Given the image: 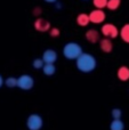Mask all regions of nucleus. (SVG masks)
I'll return each instance as SVG.
<instances>
[{"instance_id":"20","label":"nucleus","mask_w":129,"mask_h":130,"mask_svg":"<svg viewBox=\"0 0 129 130\" xmlns=\"http://www.w3.org/2000/svg\"><path fill=\"white\" fill-rule=\"evenodd\" d=\"M112 118L113 119H121V115H122V111L120 108H113L111 112Z\"/></svg>"},{"instance_id":"24","label":"nucleus","mask_w":129,"mask_h":130,"mask_svg":"<svg viewBox=\"0 0 129 130\" xmlns=\"http://www.w3.org/2000/svg\"><path fill=\"white\" fill-rule=\"evenodd\" d=\"M43 1L48 2V4H56V2H57V0H43Z\"/></svg>"},{"instance_id":"22","label":"nucleus","mask_w":129,"mask_h":130,"mask_svg":"<svg viewBox=\"0 0 129 130\" xmlns=\"http://www.w3.org/2000/svg\"><path fill=\"white\" fill-rule=\"evenodd\" d=\"M40 13H41V9L39 8V7H38V8H34V10H33L34 15H40Z\"/></svg>"},{"instance_id":"8","label":"nucleus","mask_w":129,"mask_h":130,"mask_svg":"<svg viewBox=\"0 0 129 130\" xmlns=\"http://www.w3.org/2000/svg\"><path fill=\"white\" fill-rule=\"evenodd\" d=\"M41 58L43 59L45 63H55L57 61V53L53 49H47L43 52Z\"/></svg>"},{"instance_id":"12","label":"nucleus","mask_w":129,"mask_h":130,"mask_svg":"<svg viewBox=\"0 0 129 130\" xmlns=\"http://www.w3.org/2000/svg\"><path fill=\"white\" fill-rule=\"evenodd\" d=\"M77 23L79 26H87L90 23V18H89V14L81 13L78 15L77 17Z\"/></svg>"},{"instance_id":"13","label":"nucleus","mask_w":129,"mask_h":130,"mask_svg":"<svg viewBox=\"0 0 129 130\" xmlns=\"http://www.w3.org/2000/svg\"><path fill=\"white\" fill-rule=\"evenodd\" d=\"M42 72L45 75H53V74H55V72H56V67H55L54 63H45L42 67Z\"/></svg>"},{"instance_id":"14","label":"nucleus","mask_w":129,"mask_h":130,"mask_svg":"<svg viewBox=\"0 0 129 130\" xmlns=\"http://www.w3.org/2000/svg\"><path fill=\"white\" fill-rule=\"evenodd\" d=\"M125 129V123L121 119H113V121L110 124V130H123Z\"/></svg>"},{"instance_id":"6","label":"nucleus","mask_w":129,"mask_h":130,"mask_svg":"<svg viewBox=\"0 0 129 130\" xmlns=\"http://www.w3.org/2000/svg\"><path fill=\"white\" fill-rule=\"evenodd\" d=\"M105 13L103 11V9H94L89 13V18H90V22L94 23V24H100V23H103L105 21Z\"/></svg>"},{"instance_id":"2","label":"nucleus","mask_w":129,"mask_h":130,"mask_svg":"<svg viewBox=\"0 0 129 130\" xmlns=\"http://www.w3.org/2000/svg\"><path fill=\"white\" fill-rule=\"evenodd\" d=\"M82 53V47L77 42H68L63 47V55L69 61L77 59Z\"/></svg>"},{"instance_id":"5","label":"nucleus","mask_w":129,"mask_h":130,"mask_svg":"<svg viewBox=\"0 0 129 130\" xmlns=\"http://www.w3.org/2000/svg\"><path fill=\"white\" fill-rule=\"evenodd\" d=\"M119 33H120V32L118 31L117 26L116 25H113V24L107 23V24H104L102 26V34L104 37H106V38L114 39V38H117V37L119 36Z\"/></svg>"},{"instance_id":"16","label":"nucleus","mask_w":129,"mask_h":130,"mask_svg":"<svg viewBox=\"0 0 129 130\" xmlns=\"http://www.w3.org/2000/svg\"><path fill=\"white\" fill-rule=\"evenodd\" d=\"M5 85L8 88L17 87V78H15V76H9V78H7L6 80H5Z\"/></svg>"},{"instance_id":"17","label":"nucleus","mask_w":129,"mask_h":130,"mask_svg":"<svg viewBox=\"0 0 129 130\" xmlns=\"http://www.w3.org/2000/svg\"><path fill=\"white\" fill-rule=\"evenodd\" d=\"M120 5H121V0H109L106 7L110 10H116V9H118L120 7Z\"/></svg>"},{"instance_id":"7","label":"nucleus","mask_w":129,"mask_h":130,"mask_svg":"<svg viewBox=\"0 0 129 130\" xmlns=\"http://www.w3.org/2000/svg\"><path fill=\"white\" fill-rule=\"evenodd\" d=\"M34 29L39 32H47L50 30V23L45 18H37L34 22Z\"/></svg>"},{"instance_id":"9","label":"nucleus","mask_w":129,"mask_h":130,"mask_svg":"<svg viewBox=\"0 0 129 130\" xmlns=\"http://www.w3.org/2000/svg\"><path fill=\"white\" fill-rule=\"evenodd\" d=\"M100 47L104 53L109 54V53H111L112 50H113V43H112L111 39L105 37L104 39H102V40L100 41Z\"/></svg>"},{"instance_id":"3","label":"nucleus","mask_w":129,"mask_h":130,"mask_svg":"<svg viewBox=\"0 0 129 130\" xmlns=\"http://www.w3.org/2000/svg\"><path fill=\"white\" fill-rule=\"evenodd\" d=\"M43 126V120L37 113L31 114L26 120V127L29 130H40Z\"/></svg>"},{"instance_id":"4","label":"nucleus","mask_w":129,"mask_h":130,"mask_svg":"<svg viewBox=\"0 0 129 130\" xmlns=\"http://www.w3.org/2000/svg\"><path fill=\"white\" fill-rule=\"evenodd\" d=\"M34 86V80L30 74H22L17 79V87L22 90H31Z\"/></svg>"},{"instance_id":"23","label":"nucleus","mask_w":129,"mask_h":130,"mask_svg":"<svg viewBox=\"0 0 129 130\" xmlns=\"http://www.w3.org/2000/svg\"><path fill=\"white\" fill-rule=\"evenodd\" d=\"M4 83H5V80H4V78H2V75L0 74V88L4 86Z\"/></svg>"},{"instance_id":"11","label":"nucleus","mask_w":129,"mask_h":130,"mask_svg":"<svg viewBox=\"0 0 129 130\" xmlns=\"http://www.w3.org/2000/svg\"><path fill=\"white\" fill-rule=\"evenodd\" d=\"M117 75H118V79L122 82H126V81L129 80V67L128 66H121L119 67L118 72H117Z\"/></svg>"},{"instance_id":"18","label":"nucleus","mask_w":129,"mask_h":130,"mask_svg":"<svg viewBox=\"0 0 129 130\" xmlns=\"http://www.w3.org/2000/svg\"><path fill=\"white\" fill-rule=\"evenodd\" d=\"M43 65H45V62H43L42 58H36L32 62V66L36 70H42Z\"/></svg>"},{"instance_id":"25","label":"nucleus","mask_w":129,"mask_h":130,"mask_svg":"<svg viewBox=\"0 0 129 130\" xmlns=\"http://www.w3.org/2000/svg\"><path fill=\"white\" fill-rule=\"evenodd\" d=\"M84 1H87V0H84Z\"/></svg>"},{"instance_id":"1","label":"nucleus","mask_w":129,"mask_h":130,"mask_svg":"<svg viewBox=\"0 0 129 130\" xmlns=\"http://www.w3.org/2000/svg\"><path fill=\"white\" fill-rule=\"evenodd\" d=\"M75 65L77 69L82 73H89L93 72L97 66V62L96 58L91 54H87V53H82L77 59H75Z\"/></svg>"},{"instance_id":"15","label":"nucleus","mask_w":129,"mask_h":130,"mask_svg":"<svg viewBox=\"0 0 129 130\" xmlns=\"http://www.w3.org/2000/svg\"><path fill=\"white\" fill-rule=\"evenodd\" d=\"M120 37L126 43H129V24H125L121 27Z\"/></svg>"},{"instance_id":"21","label":"nucleus","mask_w":129,"mask_h":130,"mask_svg":"<svg viewBox=\"0 0 129 130\" xmlns=\"http://www.w3.org/2000/svg\"><path fill=\"white\" fill-rule=\"evenodd\" d=\"M49 34L50 37H53V38H56V37H58L59 34H61V31H59V29H57V27H50L49 30Z\"/></svg>"},{"instance_id":"19","label":"nucleus","mask_w":129,"mask_h":130,"mask_svg":"<svg viewBox=\"0 0 129 130\" xmlns=\"http://www.w3.org/2000/svg\"><path fill=\"white\" fill-rule=\"evenodd\" d=\"M107 1H109V0H93V4L96 8L103 9L107 6Z\"/></svg>"},{"instance_id":"10","label":"nucleus","mask_w":129,"mask_h":130,"mask_svg":"<svg viewBox=\"0 0 129 130\" xmlns=\"http://www.w3.org/2000/svg\"><path fill=\"white\" fill-rule=\"evenodd\" d=\"M86 39L90 43H96L100 41V32L95 29H90L86 32Z\"/></svg>"}]
</instances>
